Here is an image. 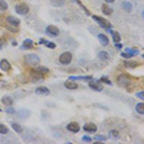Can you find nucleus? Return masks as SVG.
Instances as JSON below:
<instances>
[{
    "mask_svg": "<svg viewBox=\"0 0 144 144\" xmlns=\"http://www.w3.org/2000/svg\"><path fill=\"white\" fill-rule=\"evenodd\" d=\"M24 61L30 66H36L40 63V58L37 54H27L24 56Z\"/></svg>",
    "mask_w": 144,
    "mask_h": 144,
    "instance_id": "nucleus-1",
    "label": "nucleus"
},
{
    "mask_svg": "<svg viewBox=\"0 0 144 144\" xmlns=\"http://www.w3.org/2000/svg\"><path fill=\"white\" fill-rule=\"evenodd\" d=\"M92 18H93V20L96 23H98L99 25L101 27H103L104 29L109 30V28L111 29L112 27V23H111L108 19L104 18V17H101V16H92Z\"/></svg>",
    "mask_w": 144,
    "mask_h": 144,
    "instance_id": "nucleus-2",
    "label": "nucleus"
},
{
    "mask_svg": "<svg viewBox=\"0 0 144 144\" xmlns=\"http://www.w3.org/2000/svg\"><path fill=\"white\" fill-rule=\"evenodd\" d=\"M117 82H118V84H119L120 87H122V88H128L129 85H131L132 80H131V78H130L129 75L121 74L118 76Z\"/></svg>",
    "mask_w": 144,
    "mask_h": 144,
    "instance_id": "nucleus-3",
    "label": "nucleus"
},
{
    "mask_svg": "<svg viewBox=\"0 0 144 144\" xmlns=\"http://www.w3.org/2000/svg\"><path fill=\"white\" fill-rule=\"evenodd\" d=\"M15 9H16V13H18V15H21V16L28 13H29V10H30L29 6L27 5V4H25V3H19V4L16 5Z\"/></svg>",
    "mask_w": 144,
    "mask_h": 144,
    "instance_id": "nucleus-4",
    "label": "nucleus"
},
{
    "mask_svg": "<svg viewBox=\"0 0 144 144\" xmlns=\"http://www.w3.org/2000/svg\"><path fill=\"white\" fill-rule=\"evenodd\" d=\"M59 61L61 64H64V65L69 64L72 61V54L70 52H64V53L61 54Z\"/></svg>",
    "mask_w": 144,
    "mask_h": 144,
    "instance_id": "nucleus-5",
    "label": "nucleus"
},
{
    "mask_svg": "<svg viewBox=\"0 0 144 144\" xmlns=\"http://www.w3.org/2000/svg\"><path fill=\"white\" fill-rule=\"evenodd\" d=\"M46 34L50 37H57L60 35V29L55 25H49L46 28Z\"/></svg>",
    "mask_w": 144,
    "mask_h": 144,
    "instance_id": "nucleus-6",
    "label": "nucleus"
},
{
    "mask_svg": "<svg viewBox=\"0 0 144 144\" xmlns=\"http://www.w3.org/2000/svg\"><path fill=\"white\" fill-rule=\"evenodd\" d=\"M16 116L19 118V119H22V120H25V119H28V118L31 116V111L27 109H19L17 113H16Z\"/></svg>",
    "mask_w": 144,
    "mask_h": 144,
    "instance_id": "nucleus-7",
    "label": "nucleus"
},
{
    "mask_svg": "<svg viewBox=\"0 0 144 144\" xmlns=\"http://www.w3.org/2000/svg\"><path fill=\"white\" fill-rule=\"evenodd\" d=\"M88 85H89V88H92L95 91H102L104 89L102 84L100 83V81H91V82H89Z\"/></svg>",
    "mask_w": 144,
    "mask_h": 144,
    "instance_id": "nucleus-8",
    "label": "nucleus"
},
{
    "mask_svg": "<svg viewBox=\"0 0 144 144\" xmlns=\"http://www.w3.org/2000/svg\"><path fill=\"white\" fill-rule=\"evenodd\" d=\"M66 129L71 133H78L80 131V125L77 122H70L67 124Z\"/></svg>",
    "mask_w": 144,
    "mask_h": 144,
    "instance_id": "nucleus-9",
    "label": "nucleus"
},
{
    "mask_svg": "<svg viewBox=\"0 0 144 144\" xmlns=\"http://www.w3.org/2000/svg\"><path fill=\"white\" fill-rule=\"evenodd\" d=\"M36 94L40 96H48L50 94V90H49V88H46V87H39V88L36 89Z\"/></svg>",
    "mask_w": 144,
    "mask_h": 144,
    "instance_id": "nucleus-10",
    "label": "nucleus"
},
{
    "mask_svg": "<svg viewBox=\"0 0 144 144\" xmlns=\"http://www.w3.org/2000/svg\"><path fill=\"white\" fill-rule=\"evenodd\" d=\"M84 130L88 133H95L97 131V125L94 123H87L84 125Z\"/></svg>",
    "mask_w": 144,
    "mask_h": 144,
    "instance_id": "nucleus-11",
    "label": "nucleus"
},
{
    "mask_svg": "<svg viewBox=\"0 0 144 144\" xmlns=\"http://www.w3.org/2000/svg\"><path fill=\"white\" fill-rule=\"evenodd\" d=\"M109 34L112 35V40H113V42H114V43L120 42V40H121V36H120V34L117 32V31H114V30L109 29Z\"/></svg>",
    "mask_w": 144,
    "mask_h": 144,
    "instance_id": "nucleus-12",
    "label": "nucleus"
},
{
    "mask_svg": "<svg viewBox=\"0 0 144 144\" xmlns=\"http://www.w3.org/2000/svg\"><path fill=\"white\" fill-rule=\"evenodd\" d=\"M0 68L4 72H7L11 68V64L6 59H2V61H0Z\"/></svg>",
    "mask_w": 144,
    "mask_h": 144,
    "instance_id": "nucleus-13",
    "label": "nucleus"
},
{
    "mask_svg": "<svg viewBox=\"0 0 144 144\" xmlns=\"http://www.w3.org/2000/svg\"><path fill=\"white\" fill-rule=\"evenodd\" d=\"M64 87L67 88V89H70V90H74V89H77L78 88V84L75 83L73 80H68L64 83Z\"/></svg>",
    "mask_w": 144,
    "mask_h": 144,
    "instance_id": "nucleus-14",
    "label": "nucleus"
},
{
    "mask_svg": "<svg viewBox=\"0 0 144 144\" xmlns=\"http://www.w3.org/2000/svg\"><path fill=\"white\" fill-rule=\"evenodd\" d=\"M97 37H98L99 42L101 43L103 46H107L108 44H109V39H108V37L105 35V34H99V35L97 36Z\"/></svg>",
    "mask_w": 144,
    "mask_h": 144,
    "instance_id": "nucleus-15",
    "label": "nucleus"
},
{
    "mask_svg": "<svg viewBox=\"0 0 144 144\" xmlns=\"http://www.w3.org/2000/svg\"><path fill=\"white\" fill-rule=\"evenodd\" d=\"M7 22H8V24H10V25L17 27L19 24H20V19L11 16H8V17H7Z\"/></svg>",
    "mask_w": 144,
    "mask_h": 144,
    "instance_id": "nucleus-16",
    "label": "nucleus"
},
{
    "mask_svg": "<svg viewBox=\"0 0 144 144\" xmlns=\"http://www.w3.org/2000/svg\"><path fill=\"white\" fill-rule=\"evenodd\" d=\"M31 80H32L34 83H39V82L43 80L42 74H40L39 72L35 71L34 73H32V75H31Z\"/></svg>",
    "mask_w": 144,
    "mask_h": 144,
    "instance_id": "nucleus-17",
    "label": "nucleus"
},
{
    "mask_svg": "<svg viewBox=\"0 0 144 144\" xmlns=\"http://www.w3.org/2000/svg\"><path fill=\"white\" fill-rule=\"evenodd\" d=\"M102 13L106 16H111L113 13V10L112 7H109L107 4H102Z\"/></svg>",
    "mask_w": 144,
    "mask_h": 144,
    "instance_id": "nucleus-18",
    "label": "nucleus"
},
{
    "mask_svg": "<svg viewBox=\"0 0 144 144\" xmlns=\"http://www.w3.org/2000/svg\"><path fill=\"white\" fill-rule=\"evenodd\" d=\"M33 46H34V41L30 39H26L22 43L21 48L22 49H31V48H33Z\"/></svg>",
    "mask_w": 144,
    "mask_h": 144,
    "instance_id": "nucleus-19",
    "label": "nucleus"
},
{
    "mask_svg": "<svg viewBox=\"0 0 144 144\" xmlns=\"http://www.w3.org/2000/svg\"><path fill=\"white\" fill-rule=\"evenodd\" d=\"M40 44H44L46 47L51 48V49H54L56 47V43L52 42V41H48V40H44V39H40Z\"/></svg>",
    "mask_w": 144,
    "mask_h": 144,
    "instance_id": "nucleus-20",
    "label": "nucleus"
},
{
    "mask_svg": "<svg viewBox=\"0 0 144 144\" xmlns=\"http://www.w3.org/2000/svg\"><path fill=\"white\" fill-rule=\"evenodd\" d=\"M65 2H66V0H50L51 5L53 7H57V8L63 7L65 4Z\"/></svg>",
    "mask_w": 144,
    "mask_h": 144,
    "instance_id": "nucleus-21",
    "label": "nucleus"
},
{
    "mask_svg": "<svg viewBox=\"0 0 144 144\" xmlns=\"http://www.w3.org/2000/svg\"><path fill=\"white\" fill-rule=\"evenodd\" d=\"M2 103L5 105V106H12L13 103V100L11 96L5 95L2 97Z\"/></svg>",
    "mask_w": 144,
    "mask_h": 144,
    "instance_id": "nucleus-22",
    "label": "nucleus"
},
{
    "mask_svg": "<svg viewBox=\"0 0 144 144\" xmlns=\"http://www.w3.org/2000/svg\"><path fill=\"white\" fill-rule=\"evenodd\" d=\"M138 63L136 61H124V66L128 67V68H135V67L138 66Z\"/></svg>",
    "mask_w": 144,
    "mask_h": 144,
    "instance_id": "nucleus-23",
    "label": "nucleus"
},
{
    "mask_svg": "<svg viewBox=\"0 0 144 144\" xmlns=\"http://www.w3.org/2000/svg\"><path fill=\"white\" fill-rule=\"evenodd\" d=\"M68 80H84V81H88V80H92V76H78V77H75V76H70Z\"/></svg>",
    "mask_w": 144,
    "mask_h": 144,
    "instance_id": "nucleus-24",
    "label": "nucleus"
},
{
    "mask_svg": "<svg viewBox=\"0 0 144 144\" xmlns=\"http://www.w3.org/2000/svg\"><path fill=\"white\" fill-rule=\"evenodd\" d=\"M136 112H138L139 114H144V103L143 102H140V103H137L136 105Z\"/></svg>",
    "mask_w": 144,
    "mask_h": 144,
    "instance_id": "nucleus-25",
    "label": "nucleus"
},
{
    "mask_svg": "<svg viewBox=\"0 0 144 144\" xmlns=\"http://www.w3.org/2000/svg\"><path fill=\"white\" fill-rule=\"evenodd\" d=\"M35 71L39 72V73H40V74H47V73H49V69H48L47 67L45 66H42V65H40V66H37L35 68Z\"/></svg>",
    "mask_w": 144,
    "mask_h": 144,
    "instance_id": "nucleus-26",
    "label": "nucleus"
},
{
    "mask_svg": "<svg viewBox=\"0 0 144 144\" xmlns=\"http://www.w3.org/2000/svg\"><path fill=\"white\" fill-rule=\"evenodd\" d=\"M98 59H100L101 61H108L109 59V55L106 51H101L100 53H98Z\"/></svg>",
    "mask_w": 144,
    "mask_h": 144,
    "instance_id": "nucleus-27",
    "label": "nucleus"
},
{
    "mask_svg": "<svg viewBox=\"0 0 144 144\" xmlns=\"http://www.w3.org/2000/svg\"><path fill=\"white\" fill-rule=\"evenodd\" d=\"M122 7H123V9H124L126 12H128V13H131L132 9H133V5H132V3L129 2V1H125V2H123Z\"/></svg>",
    "mask_w": 144,
    "mask_h": 144,
    "instance_id": "nucleus-28",
    "label": "nucleus"
},
{
    "mask_svg": "<svg viewBox=\"0 0 144 144\" xmlns=\"http://www.w3.org/2000/svg\"><path fill=\"white\" fill-rule=\"evenodd\" d=\"M12 128L13 129V131L16 132L17 133H21L23 132V128H22L21 125H19L17 123H13L12 124Z\"/></svg>",
    "mask_w": 144,
    "mask_h": 144,
    "instance_id": "nucleus-29",
    "label": "nucleus"
},
{
    "mask_svg": "<svg viewBox=\"0 0 144 144\" xmlns=\"http://www.w3.org/2000/svg\"><path fill=\"white\" fill-rule=\"evenodd\" d=\"M9 133V128L6 125L0 123V133L1 135H6V133Z\"/></svg>",
    "mask_w": 144,
    "mask_h": 144,
    "instance_id": "nucleus-30",
    "label": "nucleus"
},
{
    "mask_svg": "<svg viewBox=\"0 0 144 144\" xmlns=\"http://www.w3.org/2000/svg\"><path fill=\"white\" fill-rule=\"evenodd\" d=\"M109 136H111V137H112V138L117 139L119 138V132H118L117 130H112V131L109 132Z\"/></svg>",
    "mask_w": 144,
    "mask_h": 144,
    "instance_id": "nucleus-31",
    "label": "nucleus"
},
{
    "mask_svg": "<svg viewBox=\"0 0 144 144\" xmlns=\"http://www.w3.org/2000/svg\"><path fill=\"white\" fill-rule=\"evenodd\" d=\"M126 52H128V53L132 54L133 56H136V55H138L140 53V51L137 50V49H131V48H126L125 49Z\"/></svg>",
    "mask_w": 144,
    "mask_h": 144,
    "instance_id": "nucleus-32",
    "label": "nucleus"
},
{
    "mask_svg": "<svg viewBox=\"0 0 144 144\" xmlns=\"http://www.w3.org/2000/svg\"><path fill=\"white\" fill-rule=\"evenodd\" d=\"M8 9V3L6 2V0H0V10L6 11Z\"/></svg>",
    "mask_w": 144,
    "mask_h": 144,
    "instance_id": "nucleus-33",
    "label": "nucleus"
},
{
    "mask_svg": "<svg viewBox=\"0 0 144 144\" xmlns=\"http://www.w3.org/2000/svg\"><path fill=\"white\" fill-rule=\"evenodd\" d=\"M5 112L6 113H8V114H13V113L16 112V109H13V107H11V106H7V108L5 109Z\"/></svg>",
    "mask_w": 144,
    "mask_h": 144,
    "instance_id": "nucleus-34",
    "label": "nucleus"
},
{
    "mask_svg": "<svg viewBox=\"0 0 144 144\" xmlns=\"http://www.w3.org/2000/svg\"><path fill=\"white\" fill-rule=\"evenodd\" d=\"M7 29L10 31V32H12V33H17L18 32V28H16V26H13V25H7Z\"/></svg>",
    "mask_w": 144,
    "mask_h": 144,
    "instance_id": "nucleus-35",
    "label": "nucleus"
},
{
    "mask_svg": "<svg viewBox=\"0 0 144 144\" xmlns=\"http://www.w3.org/2000/svg\"><path fill=\"white\" fill-rule=\"evenodd\" d=\"M96 139H98V140H101V141H106L107 140V136H103V135H97V136H94Z\"/></svg>",
    "mask_w": 144,
    "mask_h": 144,
    "instance_id": "nucleus-36",
    "label": "nucleus"
},
{
    "mask_svg": "<svg viewBox=\"0 0 144 144\" xmlns=\"http://www.w3.org/2000/svg\"><path fill=\"white\" fill-rule=\"evenodd\" d=\"M100 82H103V83H106V84H108V85H112V82H111V80L109 79H108L107 77H102V78H100Z\"/></svg>",
    "mask_w": 144,
    "mask_h": 144,
    "instance_id": "nucleus-37",
    "label": "nucleus"
},
{
    "mask_svg": "<svg viewBox=\"0 0 144 144\" xmlns=\"http://www.w3.org/2000/svg\"><path fill=\"white\" fill-rule=\"evenodd\" d=\"M121 57L125 58V59H130V58H132V57H133V56L132 54L128 53V52H125V53H121Z\"/></svg>",
    "mask_w": 144,
    "mask_h": 144,
    "instance_id": "nucleus-38",
    "label": "nucleus"
},
{
    "mask_svg": "<svg viewBox=\"0 0 144 144\" xmlns=\"http://www.w3.org/2000/svg\"><path fill=\"white\" fill-rule=\"evenodd\" d=\"M136 96L137 97V98H140L141 100H143L144 99V91L143 90L139 91V92H137V93L136 94Z\"/></svg>",
    "mask_w": 144,
    "mask_h": 144,
    "instance_id": "nucleus-39",
    "label": "nucleus"
},
{
    "mask_svg": "<svg viewBox=\"0 0 144 144\" xmlns=\"http://www.w3.org/2000/svg\"><path fill=\"white\" fill-rule=\"evenodd\" d=\"M82 140H83V141H85V142H90L91 140H92V138H91V137H89V136H83V137H82Z\"/></svg>",
    "mask_w": 144,
    "mask_h": 144,
    "instance_id": "nucleus-40",
    "label": "nucleus"
},
{
    "mask_svg": "<svg viewBox=\"0 0 144 144\" xmlns=\"http://www.w3.org/2000/svg\"><path fill=\"white\" fill-rule=\"evenodd\" d=\"M3 46H4V41H3V40L0 39V49H2Z\"/></svg>",
    "mask_w": 144,
    "mask_h": 144,
    "instance_id": "nucleus-41",
    "label": "nucleus"
},
{
    "mask_svg": "<svg viewBox=\"0 0 144 144\" xmlns=\"http://www.w3.org/2000/svg\"><path fill=\"white\" fill-rule=\"evenodd\" d=\"M115 47L118 48V49H120V48L122 47V45H121V44H119V42H118V43H115Z\"/></svg>",
    "mask_w": 144,
    "mask_h": 144,
    "instance_id": "nucleus-42",
    "label": "nucleus"
},
{
    "mask_svg": "<svg viewBox=\"0 0 144 144\" xmlns=\"http://www.w3.org/2000/svg\"><path fill=\"white\" fill-rule=\"evenodd\" d=\"M105 1H106L107 3H113L115 0H105Z\"/></svg>",
    "mask_w": 144,
    "mask_h": 144,
    "instance_id": "nucleus-43",
    "label": "nucleus"
},
{
    "mask_svg": "<svg viewBox=\"0 0 144 144\" xmlns=\"http://www.w3.org/2000/svg\"><path fill=\"white\" fill-rule=\"evenodd\" d=\"M0 111H1V109H0Z\"/></svg>",
    "mask_w": 144,
    "mask_h": 144,
    "instance_id": "nucleus-44",
    "label": "nucleus"
},
{
    "mask_svg": "<svg viewBox=\"0 0 144 144\" xmlns=\"http://www.w3.org/2000/svg\"><path fill=\"white\" fill-rule=\"evenodd\" d=\"M0 75H1V74H0Z\"/></svg>",
    "mask_w": 144,
    "mask_h": 144,
    "instance_id": "nucleus-45",
    "label": "nucleus"
}]
</instances>
